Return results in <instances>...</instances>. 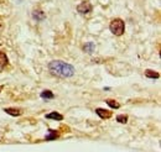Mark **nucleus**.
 I'll list each match as a JSON object with an SVG mask.
<instances>
[{
    "label": "nucleus",
    "mask_w": 161,
    "mask_h": 152,
    "mask_svg": "<svg viewBox=\"0 0 161 152\" xmlns=\"http://www.w3.org/2000/svg\"><path fill=\"white\" fill-rule=\"evenodd\" d=\"M4 111L6 114L9 115H13V116H20L22 114V110L21 109H16V108H5Z\"/></svg>",
    "instance_id": "nucleus-4"
},
{
    "label": "nucleus",
    "mask_w": 161,
    "mask_h": 152,
    "mask_svg": "<svg viewBox=\"0 0 161 152\" xmlns=\"http://www.w3.org/2000/svg\"><path fill=\"white\" fill-rule=\"evenodd\" d=\"M32 18L36 19V21H42V20L46 18V15H45L43 11H41V10H35V11L32 13Z\"/></svg>",
    "instance_id": "nucleus-6"
},
{
    "label": "nucleus",
    "mask_w": 161,
    "mask_h": 152,
    "mask_svg": "<svg viewBox=\"0 0 161 152\" xmlns=\"http://www.w3.org/2000/svg\"><path fill=\"white\" fill-rule=\"evenodd\" d=\"M6 64H8V57H6L5 52L0 51V69H3Z\"/></svg>",
    "instance_id": "nucleus-7"
},
{
    "label": "nucleus",
    "mask_w": 161,
    "mask_h": 152,
    "mask_svg": "<svg viewBox=\"0 0 161 152\" xmlns=\"http://www.w3.org/2000/svg\"><path fill=\"white\" fill-rule=\"evenodd\" d=\"M46 119H52V120H63V116L60 114V113H56V111H53V113H50V114L46 115Z\"/></svg>",
    "instance_id": "nucleus-8"
},
{
    "label": "nucleus",
    "mask_w": 161,
    "mask_h": 152,
    "mask_svg": "<svg viewBox=\"0 0 161 152\" xmlns=\"http://www.w3.org/2000/svg\"><path fill=\"white\" fill-rule=\"evenodd\" d=\"M48 71L51 74L61 78H69L75 74V67L63 61H52L48 64Z\"/></svg>",
    "instance_id": "nucleus-1"
},
{
    "label": "nucleus",
    "mask_w": 161,
    "mask_h": 152,
    "mask_svg": "<svg viewBox=\"0 0 161 152\" xmlns=\"http://www.w3.org/2000/svg\"><path fill=\"white\" fill-rule=\"evenodd\" d=\"M112 34H114L115 36H121L124 34V30H125V25H124V21L121 19H114L110 22V26H109Z\"/></svg>",
    "instance_id": "nucleus-2"
},
{
    "label": "nucleus",
    "mask_w": 161,
    "mask_h": 152,
    "mask_svg": "<svg viewBox=\"0 0 161 152\" xmlns=\"http://www.w3.org/2000/svg\"><path fill=\"white\" fill-rule=\"evenodd\" d=\"M40 95L41 98H43V99H53L55 98V95H53V93L51 90H43Z\"/></svg>",
    "instance_id": "nucleus-11"
},
{
    "label": "nucleus",
    "mask_w": 161,
    "mask_h": 152,
    "mask_svg": "<svg viewBox=\"0 0 161 152\" xmlns=\"http://www.w3.org/2000/svg\"><path fill=\"white\" fill-rule=\"evenodd\" d=\"M145 76L147 77V78H151V79H158L160 74L158 73V72H155V71H151V69H147L146 72H145Z\"/></svg>",
    "instance_id": "nucleus-9"
},
{
    "label": "nucleus",
    "mask_w": 161,
    "mask_h": 152,
    "mask_svg": "<svg viewBox=\"0 0 161 152\" xmlns=\"http://www.w3.org/2000/svg\"><path fill=\"white\" fill-rule=\"evenodd\" d=\"M96 113L99 115V117H102V119H109V117L112 116V111L104 110V109H101V108H98V109L96 110Z\"/></svg>",
    "instance_id": "nucleus-5"
},
{
    "label": "nucleus",
    "mask_w": 161,
    "mask_h": 152,
    "mask_svg": "<svg viewBox=\"0 0 161 152\" xmlns=\"http://www.w3.org/2000/svg\"><path fill=\"white\" fill-rule=\"evenodd\" d=\"M105 103H107L112 109H118V108H120V104H119L118 101L113 100V99H107V100H105Z\"/></svg>",
    "instance_id": "nucleus-10"
},
{
    "label": "nucleus",
    "mask_w": 161,
    "mask_h": 152,
    "mask_svg": "<svg viewBox=\"0 0 161 152\" xmlns=\"http://www.w3.org/2000/svg\"><path fill=\"white\" fill-rule=\"evenodd\" d=\"M57 137H58V133H56V131H53V130H50V135L46 136V140L51 141V140H56Z\"/></svg>",
    "instance_id": "nucleus-13"
},
{
    "label": "nucleus",
    "mask_w": 161,
    "mask_h": 152,
    "mask_svg": "<svg viewBox=\"0 0 161 152\" xmlns=\"http://www.w3.org/2000/svg\"><path fill=\"white\" fill-rule=\"evenodd\" d=\"M92 10H93V6H92V4L89 1H83V3H80V5L77 6V11L80 14H82V15L89 14Z\"/></svg>",
    "instance_id": "nucleus-3"
},
{
    "label": "nucleus",
    "mask_w": 161,
    "mask_h": 152,
    "mask_svg": "<svg viewBox=\"0 0 161 152\" xmlns=\"http://www.w3.org/2000/svg\"><path fill=\"white\" fill-rule=\"evenodd\" d=\"M83 50H84L86 52H88V53H92V52L94 51V43H92V42L86 43L84 47H83Z\"/></svg>",
    "instance_id": "nucleus-12"
},
{
    "label": "nucleus",
    "mask_w": 161,
    "mask_h": 152,
    "mask_svg": "<svg viewBox=\"0 0 161 152\" xmlns=\"http://www.w3.org/2000/svg\"><path fill=\"white\" fill-rule=\"evenodd\" d=\"M117 121L120 122V124H126L128 116H126V115H118V116H117Z\"/></svg>",
    "instance_id": "nucleus-14"
}]
</instances>
